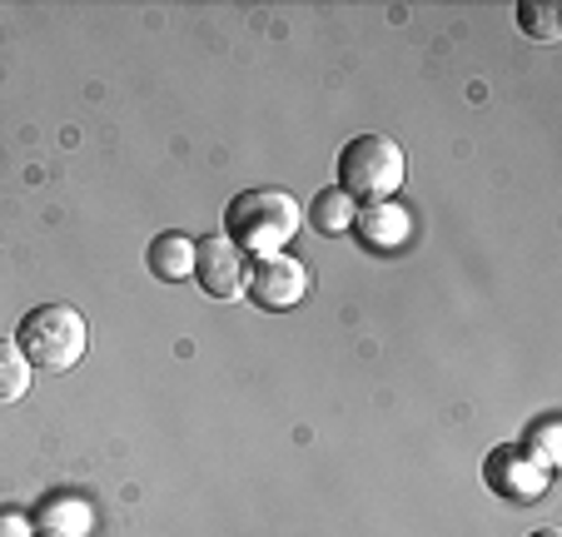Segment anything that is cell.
I'll list each match as a JSON object with an SVG mask.
<instances>
[{
    "mask_svg": "<svg viewBox=\"0 0 562 537\" xmlns=\"http://www.w3.org/2000/svg\"><path fill=\"white\" fill-rule=\"evenodd\" d=\"M304 224V210L289 190H274V184H255V190H239L224 210V239L239 244V249L255 259V254H274L284 249L289 239Z\"/></svg>",
    "mask_w": 562,
    "mask_h": 537,
    "instance_id": "obj_1",
    "label": "cell"
},
{
    "mask_svg": "<svg viewBox=\"0 0 562 537\" xmlns=\"http://www.w3.org/2000/svg\"><path fill=\"white\" fill-rule=\"evenodd\" d=\"M11 338L21 344V354L31 358V369L70 373L75 363L86 358V348H90V324H86V314H80L75 304L50 299V304H35Z\"/></svg>",
    "mask_w": 562,
    "mask_h": 537,
    "instance_id": "obj_2",
    "label": "cell"
},
{
    "mask_svg": "<svg viewBox=\"0 0 562 537\" xmlns=\"http://www.w3.org/2000/svg\"><path fill=\"white\" fill-rule=\"evenodd\" d=\"M334 175H339V190L349 194L353 204H389L393 194L404 190L408 179V155L398 139L389 135H353L349 145L339 149V165H334Z\"/></svg>",
    "mask_w": 562,
    "mask_h": 537,
    "instance_id": "obj_3",
    "label": "cell"
},
{
    "mask_svg": "<svg viewBox=\"0 0 562 537\" xmlns=\"http://www.w3.org/2000/svg\"><path fill=\"white\" fill-rule=\"evenodd\" d=\"M308 289V269L294 259L289 249H274V254H255L249 259V299L269 314L279 309H294Z\"/></svg>",
    "mask_w": 562,
    "mask_h": 537,
    "instance_id": "obj_4",
    "label": "cell"
},
{
    "mask_svg": "<svg viewBox=\"0 0 562 537\" xmlns=\"http://www.w3.org/2000/svg\"><path fill=\"white\" fill-rule=\"evenodd\" d=\"M194 279L210 299H245L249 294V254L224 234L194 244Z\"/></svg>",
    "mask_w": 562,
    "mask_h": 537,
    "instance_id": "obj_5",
    "label": "cell"
},
{
    "mask_svg": "<svg viewBox=\"0 0 562 537\" xmlns=\"http://www.w3.org/2000/svg\"><path fill=\"white\" fill-rule=\"evenodd\" d=\"M488 483L498 488V493L518 497V503H532V497L548 488V468H538L528 454H522V448H493Z\"/></svg>",
    "mask_w": 562,
    "mask_h": 537,
    "instance_id": "obj_6",
    "label": "cell"
},
{
    "mask_svg": "<svg viewBox=\"0 0 562 537\" xmlns=\"http://www.w3.org/2000/svg\"><path fill=\"white\" fill-rule=\"evenodd\" d=\"M149 275L165 279V284H180V279H194V239H184V234H159V239H149Z\"/></svg>",
    "mask_w": 562,
    "mask_h": 537,
    "instance_id": "obj_7",
    "label": "cell"
},
{
    "mask_svg": "<svg viewBox=\"0 0 562 537\" xmlns=\"http://www.w3.org/2000/svg\"><path fill=\"white\" fill-rule=\"evenodd\" d=\"M353 234H359L369 249H393V244H404V234H408V214L393 210V204H369V210L353 220Z\"/></svg>",
    "mask_w": 562,
    "mask_h": 537,
    "instance_id": "obj_8",
    "label": "cell"
},
{
    "mask_svg": "<svg viewBox=\"0 0 562 537\" xmlns=\"http://www.w3.org/2000/svg\"><path fill=\"white\" fill-rule=\"evenodd\" d=\"M41 527L45 537H86L90 533V503L75 493H60L41 507Z\"/></svg>",
    "mask_w": 562,
    "mask_h": 537,
    "instance_id": "obj_9",
    "label": "cell"
},
{
    "mask_svg": "<svg viewBox=\"0 0 562 537\" xmlns=\"http://www.w3.org/2000/svg\"><path fill=\"white\" fill-rule=\"evenodd\" d=\"M353 220H359V204H353L339 184H334V190H318L314 204H308V224H314L318 234H349Z\"/></svg>",
    "mask_w": 562,
    "mask_h": 537,
    "instance_id": "obj_10",
    "label": "cell"
},
{
    "mask_svg": "<svg viewBox=\"0 0 562 537\" xmlns=\"http://www.w3.org/2000/svg\"><path fill=\"white\" fill-rule=\"evenodd\" d=\"M31 379H35V369H31V358L21 354V344H15V338H0V403L25 399Z\"/></svg>",
    "mask_w": 562,
    "mask_h": 537,
    "instance_id": "obj_11",
    "label": "cell"
},
{
    "mask_svg": "<svg viewBox=\"0 0 562 537\" xmlns=\"http://www.w3.org/2000/svg\"><path fill=\"white\" fill-rule=\"evenodd\" d=\"M518 448H522V454H528L538 468H552V463L562 458V418H558V413H542V418L532 423L528 433H522Z\"/></svg>",
    "mask_w": 562,
    "mask_h": 537,
    "instance_id": "obj_12",
    "label": "cell"
},
{
    "mask_svg": "<svg viewBox=\"0 0 562 537\" xmlns=\"http://www.w3.org/2000/svg\"><path fill=\"white\" fill-rule=\"evenodd\" d=\"M518 25L532 35V41L552 45L562 35V21H558V5L552 0H522L518 5Z\"/></svg>",
    "mask_w": 562,
    "mask_h": 537,
    "instance_id": "obj_13",
    "label": "cell"
},
{
    "mask_svg": "<svg viewBox=\"0 0 562 537\" xmlns=\"http://www.w3.org/2000/svg\"><path fill=\"white\" fill-rule=\"evenodd\" d=\"M0 537H31L25 513H0Z\"/></svg>",
    "mask_w": 562,
    "mask_h": 537,
    "instance_id": "obj_14",
    "label": "cell"
},
{
    "mask_svg": "<svg viewBox=\"0 0 562 537\" xmlns=\"http://www.w3.org/2000/svg\"><path fill=\"white\" fill-rule=\"evenodd\" d=\"M532 537H562V533H558V527H538V533H532Z\"/></svg>",
    "mask_w": 562,
    "mask_h": 537,
    "instance_id": "obj_15",
    "label": "cell"
},
{
    "mask_svg": "<svg viewBox=\"0 0 562 537\" xmlns=\"http://www.w3.org/2000/svg\"><path fill=\"white\" fill-rule=\"evenodd\" d=\"M41 537H45V533H41Z\"/></svg>",
    "mask_w": 562,
    "mask_h": 537,
    "instance_id": "obj_16",
    "label": "cell"
}]
</instances>
